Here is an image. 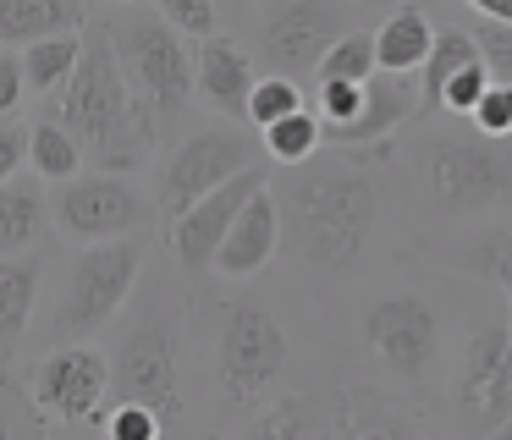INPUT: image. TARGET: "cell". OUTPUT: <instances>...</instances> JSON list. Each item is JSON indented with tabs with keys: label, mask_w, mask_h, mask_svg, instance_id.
I'll use <instances>...</instances> for the list:
<instances>
[{
	"label": "cell",
	"mask_w": 512,
	"mask_h": 440,
	"mask_svg": "<svg viewBox=\"0 0 512 440\" xmlns=\"http://www.w3.org/2000/svg\"><path fill=\"white\" fill-rule=\"evenodd\" d=\"M358 105H364V83H342V77L320 83V94H314V116H320V127H336V121L358 116Z\"/></svg>",
	"instance_id": "cell-34"
},
{
	"label": "cell",
	"mask_w": 512,
	"mask_h": 440,
	"mask_svg": "<svg viewBox=\"0 0 512 440\" xmlns=\"http://www.w3.org/2000/svg\"><path fill=\"white\" fill-rule=\"evenodd\" d=\"M23 94H28V83H23V55L0 44V116H17Z\"/></svg>",
	"instance_id": "cell-38"
},
{
	"label": "cell",
	"mask_w": 512,
	"mask_h": 440,
	"mask_svg": "<svg viewBox=\"0 0 512 440\" xmlns=\"http://www.w3.org/2000/svg\"><path fill=\"white\" fill-rule=\"evenodd\" d=\"M138 270H144V231L83 242V253L67 270L61 308H56V336L61 341H89L94 330H105L122 314L127 292L138 286Z\"/></svg>",
	"instance_id": "cell-4"
},
{
	"label": "cell",
	"mask_w": 512,
	"mask_h": 440,
	"mask_svg": "<svg viewBox=\"0 0 512 440\" xmlns=\"http://www.w3.org/2000/svg\"><path fill=\"white\" fill-rule=\"evenodd\" d=\"M243 165H254V138L237 132L232 121H215V127H199L171 149L166 176H160V215H177L193 198H204L210 187H221L226 176H237Z\"/></svg>",
	"instance_id": "cell-8"
},
{
	"label": "cell",
	"mask_w": 512,
	"mask_h": 440,
	"mask_svg": "<svg viewBox=\"0 0 512 440\" xmlns=\"http://www.w3.org/2000/svg\"><path fill=\"white\" fill-rule=\"evenodd\" d=\"M28 165L45 182H67L83 171V143L72 138L67 121H28Z\"/></svg>",
	"instance_id": "cell-25"
},
{
	"label": "cell",
	"mask_w": 512,
	"mask_h": 440,
	"mask_svg": "<svg viewBox=\"0 0 512 440\" xmlns=\"http://www.w3.org/2000/svg\"><path fill=\"white\" fill-rule=\"evenodd\" d=\"M468 121H474L485 138H512V83H496V77H490L479 105L468 110Z\"/></svg>",
	"instance_id": "cell-33"
},
{
	"label": "cell",
	"mask_w": 512,
	"mask_h": 440,
	"mask_svg": "<svg viewBox=\"0 0 512 440\" xmlns=\"http://www.w3.org/2000/svg\"><path fill=\"white\" fill-rule=\"evenodd\" d=\"M155 11L171 22L177 33H188V39H204V33H215V0H155Z\"/></svg>",
	"instance_id": "cell-35"
},
{
	"label": "cell",
	"mask_w": 512,
	"mask_h": 440,
	"mask_svg": "<svg viewBox=\"0 0 512 440\" xmlns=\"http://www.w3.org/2000/svg\"><path fill=\"white\" fill-rule=\"evenodd\" d=\"M276 248H281V204H276L270 187H259V193L237 209L232 231H226L221 248H215V270L221 275H254L270 264Z\"/></svg>",
	"instance_id": "cell-17"
},
{
	"label": "cell",
	"mask_w": 512,
	"mask_h": 440,
	"mask_svg": "<svg viewBox=\"0 0 512 440\" xmlns=\"http://www.w3.org/2000/svg\"><path fill=\"white\" fill-rule=\"evenodd\" d=\"M287 330L270 308L259 303H232L221 325V347H215V374H221V396L237 407H259L276 391L281 369H287Z\"/></svg>",
	"instance_id": "cell-7"
},
{
	"label": "cell",
	"mask_w": 512,
	"mask_h": 440,
	"mask_svg": "<svg viewBox=\"0 0 512 440\" xmlns=\"http://www.w3.org/2000/svg\"><path fill=\"white\" fill-rule=\"evenodd\" d=\"M463 259L474 264L479 275H490V281H501L512 292V220H490L485 231H474Z\"/></svg>",
	"instance_id": "cell-29"
},
{
	"label": "cell",
	"mask_w": 512,
	"mask_h": 440,
	"mask_svg": "<svg viewBox=\"0 0 512 440\" xmlns=\"http://www.w3.org/2000/svg\"><path fill=\"white\" fill-rule=\"evenodd\" d=\"M358 11H391V6H413V0H353Z\"/></svg>",
	"instance_id": "cell-42"
},
{
	"label": "cell",
	"mask_w": 512,
	"mask_h": 440,
	"mask_svg": "<svg viewBox=\"0 0 512 440\" xmlns=\"http://www.w3.org/2000/svg\"><path fill=\"white\" fill-rule=\"evenodd\" d=\"M463 6H474L490 22H512V0H463Z\"/></svg>",
	"instance_id": "cell-41"
},
{
	"label": "cell",
	"mask_w": 512,
	"mask_h": 440,
	"mask_svg": "<svg viewBox=\"0 0 512 440\" xmlns=\"http://www.w3.org/2000/svg\"><path fill=\"white\" fill-rule=\"evenodd\" d=\"M61 121L83 143V160H94V171H138L155 154L160 116L127 83V66L111 44V28L83 33V55L72 66L67 88H61Z\"/></svg>",
	"instance_id": "cell-2"
},
{
	"label": "cell",
	"mask_w": 512,
	"mask_h": 440,
	"mask_svg": "<svg viewBox=\"0 0 512 440\" xmlns=\"http://www.w3.org/2000/svg\"><path fill=\"white\" fill-rule=\"evenodd\" d=\"M100 418H105V435L111 440H155L160 424H166V418L144 402H111Z\"/></svg>",
	"instance_id": "cell-32"
},
{
	"label": "cell",
	"mask_w": 512,
	"mask_h": 440,
	"mask_svg": "<svg viewBox=\"0 0 512 440\" xmlns=\"http://www.w3.org/2000/svg\"><path fill=\"white\" fill-rule=\"evenodd\" d=\"M347 33V11L342 0H281L259 28L270 72L281 77H314L320 55L331 50V39Z\"/></svg>",
	"instance_id": "cell-13"
},
{
	"label": "cell",
	"mask_w": 512,
	"mask_h": 440,
	"mask_svg": "<svg viewBox=\"0 0 512 440\" xmlns=\"http://www.w3.org/2000/svg\"><path fill=\"white\" fill-rule=\"evenodd\" d=\"M105 28H111V44H116V55H122V66H127V83L149 99V110L160 116V127L177 121L182 110H188V99H193V61H188L182 33L171 28L160 11H138V6L122 11L116 22H105Z\"/></svg>",
	"instance_id": "cell-5"
},
{
	"label": "cell",
	"mask_w": 512,
	"mask_h": 440,
	"mask_svg": "<svg viewBox=\"0 0 512 440\" xmlns=\"http://www.w3.org/2000/svg\"><path fill=\"white\" fill-rule=\"evenodd\" d=\"M265 187V165H243L237 176H226L221 187H210L204 198H193L188 209H177L166 226V242H171V259L182 264V270H210L215 264V248H221V237L232 231L237 209L248 204V198Z\"/></svg>",
	"instance_id": "cell-12"
},
{
	"label": "cell",
	"mask_w": 512,
	"mask_h": 440,
	"mask_svg": "<svg viewBox=\"0 0 512 440\" xmlns=\"http://www.w3.org/2000/svg\"><path fill=\"white\" fill-rule=\"evenodd\" d=\"M265 149H270V160H276V165L309 160V154L320 149V116L303 105V110H292V116L270 121V127H265Z\"/></svg>",
	"instance_id": "cell-27"
},
{
	"label": "cell",
	"mask_w": 512,
	"mask_h": 440,
	"mask_svg": "<svg viewBox=\"0 0 512 440\" xmlns=\"http://www.w3.org/2000/svg\"><path fill=\"white\" fill-rule=\"evenodd\" d=\"M507 413H512V336H507V352H501V363H496V374H490L485 396H479V407L468 418H474V424L490 435V429H496Z\"/></svg>",
	"instance_id": "cell-31"
},
{
	"label": "cell",
	"mask_w": 512,
	"mask_h": 440,
	"mask_svg": "<svg viewBox=\"0 0 512 440\" xmlns=\"http://www.w3.org/2000/svg\"><path fill=\"white\" fill-rule=\"evenodd\" d=\"M105 396H111V363L89 341L56 347L34 374V407L56 424H94L105 413Z\"/></svg>",
	"instance_id": "cell-10"
},
{
	"label": "cell",
	"mask_w": 512,
	"mask_h": 440,
	"mask_svg": "<svg viewBox=\"0 0 512 440\" xmlns=\"http://www.w3.org/2000/svg\"><path fill=\"white\" fill-rule=\"evenodd\" d=\"M419 116V72H391V66H375L364 77V105L358 116L336 121V127H320V143L331 149H369V143L391 138L397 127Z\"/></svg>",
	"instance_id": "cell-14"
},
{
	"label": "cell",
	"mask_w": 512,
	"mask_h": 440,
	"mask_svg": "<svg viewBox=\"0 0 512 440\" xmlns=\"http://www.w3.org/2000/svg\"><path fill=\"white\" fill-rule=\"evenodd\" d=\"M61 28H83V0H0V44H34Z\"/></svg>",
	"instance_id": "cell-21"
},
{
	"label": "cell",
	"mask_w": 512,
	"mask_h": 440,
	"mask_svg": "<svg viewBox=\"0 0 512 440\" xmlns=\"http://www.w3.org/2000/svg\"><path fill=\"white\" fill-rule=\"evenodd\" d=\"M39 275H45V264H39L34 253H6V259H0V363L17 358L28 325H34Z\"/></svg>",
	"instance_id": "cell-18"
},
{
	"label": "cell",
	"mask_w": 512,
	"mask_h": 440,
	"mask_svg": "<svg viewBox=\"0 0 512 440\" xmlns=\"http://www.w3.org/2000/svg\"><path fill=\"white\" fill-rule=\"evenodd\" d=\"M292 110H303V83L298 77H281V72L254 77V88H248V127L265 132L270 121L292 116Z\"/></svg>",
	"instance_id": "cell-28"
},
{
	"label": "cell",
	"mask_w": 512,
	"mask_h": 440,
	"mask_svg": "<svg viewBox=\"0 0 512 440\" xmlns=\"http://www.w3.org/2000/svg\"><path fill=\"white\" fill-rule=\"evenodd\" d=\"M45 215V187L34 176H6L0 182V259L34 248L45 237Z\"/></svg>",
	"instance_id": "cell-19"
},
{
	"label": "cell",
	"mask_w": 512,
	"mask_h": 440,
	"mask_svg": "<svg viewBox=\"0 0 512 440\" xmlns=\"http://www.w3.org/2000/svg\"><path fill=\"white\" fill-rule=\"evenodd\" d=\"M177 314L171 303H155L133 330H122V341L111 347V396L105 402H144L160 418H171L182 407L177 391Z\"/></svg>",
	"instance_id": "cell-6"
},
{
	"label": "cell",
	"mask_w": 512,
	"mask_h": 440,
	"mask_svg": "<svg viewBox=\"0 0 512 440\" xmlns=\"http://www.w3.org/2000/svg\"><path fill=\"white\" fill-rule=\"evenodd\" d=\"M474 39H479V55H485V66H490V77L496 83H512V22H479L474 28Z\"/></svg>",
	"instance_id": "cell-37"
},
{
	"label": "cell",
	"mask_w": 512,
	"mask_h": 440,
	"mask_svg": "<svg viewBox=\"0 0 512 440\" xmlns=\"http://www.w3.org/2000/svg\"><path fill=\"white\" fill-rule=\"evenodd\" d=\"M485 83H490V66H485V55H479V61H468L463 72H457L452 83L441 88V110H452V116H468V110L479 105V94H485Z\"/></svg>",
	"instance_id": "cell-36"
},
{
	"label": "cell",
	"mask_w": 512,
	"mask_h": 440,
	"mask_svg": "<svg viewBox=\"0 0 512 440\" xmlns=\"http://www.w3.org/2000/svg\"><path fill=\"white\" fill-rule=\"evenodd\" d=\"M23 83L28 94H61L72 77V66H78L83 55V33L78 28H61V33H45V39L23 44Z\"/></svg>",
	"instance_id": "cell-22"
},
{
	"label": "cell",
	"mask_w": 512,
	"mask_h": 440,
	"mask_svg": "<svg viewBox=\"0 0 512 440\" xmlns=\"http://www.w3.org/2000/svg\"><path fill=\"white\" fill-rule=\"evenodd\" d=\"M215 6H248V0H215Z\"/></svg>",
	"instance_id": "cell-44"
},
{
	"label": "cell",
	"mask_w": 512,
	"mask_h": 440,
	"mask_svg": "<svg viewBox=\"0 0 512 440\" xmlns=\"http://www.w3.org/2000/svg\"><path fill=\"white\" fill-rule=\"evenodd\" d=\"M34 424H39V418L28 413L23 402H17V391H12V385L0 380V435H17V429H34Z\"/></svg>",
	"instance_id": "cell-40"
},
{
	"label": "cell",
	"mask_w": 512,
	"mask_h": 440,
	"mask_svg": "<svg viewBox=\"0 0 512 440\" xmlns=\"http://www.w3.org/2000/svg\"><path fill=\"white\" fill-rule=\"evenodd\" d=\"M375 66H380V61H375V33L347 28L342 39H331V50L320 55V66H314V83H331V77H342V83H364Z\"/></svg>",
	"instance_id": "cell-26"
},
{
	"label": "cell",
	"mask_w": 512,
	"mask_h": 440,
	"mask_svg": "<svg viewBox=\"0 0 512 440\" xmlns=\"http://www.w3.org/2000/svg\"><path fill=\"white\" fill-rule=\"evenodd\" d=\"M281 231H292L298 259L320 264V270H353L369 253V237L380 226V182L358 154L336 149L287 165V187H281Z\"/></svg>",
	"instance_id": "cell-1"
},
{
	"label": "cell",
	"mask_w": 512,
	"mask_h": 440,
	"mask_svg": "<svg viewBox=\"0 0 512 440\" xmlns=\"http://www.w3.org/2000/svg\"><path fill=\"white\" fill-rule=\"evenodd\" d=\"M254 61L237 39H221V33H204L199 55H193V88L199 99L226 121H248V88H254Z\"/></svg>",
	"instance_id": "cell-16"
},
{
	"label": "cell",
	"mask_w": 512,
	"mask_h": 440,
	"mask_svg": "<svg viewBox=\"0 0 512 440\" xmlns=\"http://www.w3.org/2000/svg\"><path fill=\"white\" fill-rule=\"evenodd\" d=\"M490 435H496V440H512V413H507V418H501V424H496V429H490Z\"/></svg>",
	"instance_id": "cell-43"
},
{
	"label": "cell",
	"mask_w": 512,
	"mask_h": 440,
	"mask_svg": "<svg viewBox=\"0 0 512 440\" xmlns=\"http://www.w3.org/2000/svg\"><path fill=\"white\" fill-rule=\"evenodd\" d=\"M364 341L397 380H424V369L441 352V319L424 297L397 292L364 308Z\"/></svg>",
	"instance_id": "cell-11"
},
{
	"label": "cell",
	"mask_w": 512,
	"mask_h": 440,
	"mask_svg": "<svg viewBox=\"0 0 512 440\" xmlns=\"http://www.w3.org/2000/svg\"><path fill=\"white\" fill-rule=\"evenodd\" d=\"M507 336H512V319H496V325L468 336V352H463V363H457V402H463L468 413H474L479 396H485L490 374H496L501 352H507Z\"/></svg>",
	"instance_id": "cell-24"
},
{
	"label": "cell",
	"mask_w": 512,
	"mask_h": 440,
	"mask_svg": "<svg viewBox=\"0 0 512 440\" xmlns=\"http://www.w3.org/2000/svg\"><path fill=\"white\" fill-rule=\"evenodd\" d=\"M430 39H435V28L419 0L413 6H391L375 28V61L391 66V72H419V61L430 55Z\"/></svg>",
	"instance_id": "cell-20"
},
{
	"label": "cell",
	"mask_w": 512,
	"mask_h": 440,
	"mask_svg": "<svg viewBox=\"0 0 512 440\" xmlns=\"http://www.w3.org/2000/svg\"><path fill=\"white\" fill-rule=\"evenodd\" d=\"M309 402H314V435H331V440H391L419 429L369 385H336L331 396H309Z\"/></svg>",
	"instance_id": "cell-15"
},
{
	"label": "cell",
	"mask_w": 512,
	"mask_h": 440,
	"mask_svg": "<svg viewBox=\"0 0 512 440\" xmlns=\"http://www.w3.org/2000/svg\"><path fill=\"white\" fill-rule=\"evenodd\" d=\"M424 187L441 215H490L512 204V138L446 132L424 143Z\"/></svg>",
	"instance_id": "cell-3"
},
{
	"label": "cell",
	"mask_w": 512,
	"mask_h": 440,
	"mask_svg": "<svg viewBox=\"0 0 512 440\" xmlns=\"http://www.w3.org/2000/svg\"><path fill=\"white\" fill-rule=\"evenodd\" d=\"M56 226L78 242H105V237H127V231H144L149 220V204L127 171H94V176H67L50 204Z\"/></svg>",
	"instance_id": "cell-9"
},
{
	"label": "cell",
	"mask_w": 512,
	"mask_h": 440,
	"mask_svg": "<svg viewBox=\"0 0 512 440\" xmlns=\"http://www.w3.org/2000/svg\"><path fill=\"white\" fill-rule=\"evenodd\" d=\"M248 435L254 440H309L314 435V402L309 396H276V407H265L248 424Z\"/></svg>",
	"instance_id": "cell-30"
},
{
	"label": "cell",
	"mask_w": 512,
	"mask_h": 440,
	"mask_svg": "<svg viewBox=\"0 0 512 440\" xmlns=\"http://www.w3.org/2000/svg\"><path fill=\"white\" fill-rule=\"evenodd\" d=\"M23 160H28V127L12 116H0V182L23 171Z\"/></svg>",
	"instance_id": "cell-39"
},
{
	"label": "cell",
	"mask_w": 512,
	"mask_h": 440,
	"mask_svg": "<svg viewBox=\"0 0 512 440\" xmlns=\"http://www.w3.org/2000/svg\"><path fill=\"white\" fill-rule=\"evenodd\" d=\"M468 61H479V39L468 28H441L430 39V55L419 61V110H441V88L463 72Z\"/></svg>",
	"instance_id": "cell-23"
}]
</instances>
